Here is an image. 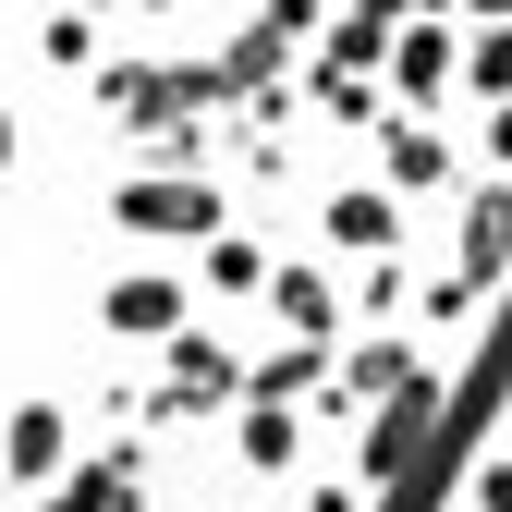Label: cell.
Listing matches in <instances>:
<instances>
[{"label": "cell", "instance_id": "obj_1", "mask_svg": "<svg viewBox=\"0 0 512 512\" xmlns=\"http://www.w3.org/2000/svg\"><path fill=\"white\" fill-rule=\"evenodd\" d=\"M244 391H256V366H232V342H208V330H183V342H159V391H135V415H220Z\"/></svg>", "mask_w": 512, "mask_h": 512}, {"label": "cell", "instance_id": "obj_2", "mask_svg": "<svg viewBox=\"0 0 512 512\" xmlns=\"http://www.w3.org/2000/svg\"><path fill=\"white\" fill-rule=\"evenodd\" d=\"M110 220L135 232V244H220V196H208L196 171H135L110 196Z\"/></svg>", "mask_w": 512, "mask_h": 512}, {"label": "cell", "instance_id": "obj_3", "mask_svg": "<svg viewBox=\"0 0 512 512\" xmlns=\"http://www.w3.org/2000/svg\"><path fill=\"white\" fill-rule=\"evenodd\" d=\"M0 476L37 488V500L74 476V403H13V415H0Z\"/></svg>", "mask_w": 512, "mask_h": 512}, {"label": "cell", "instance_id": "obj_4", "mask_svg": "<svg viewBox=\"0 0 512 512\" xmlns=\"http://www.w3.org/2000/svg\"><path fill=\"white\" fill-rule=\"evenodd\" d=\"M98 317H110L122 342H183V330H196V293H183L171 269H122V281L98 293Z\"/></svg>", "mask_w": 512, "mask_h": 512}, {"label": "cell", "instance_id": "obj_5", "mask_svg": "<svg viewBox=\"0 0 512 512\" xmlns=\"http://www.w3.org/2000/svg\"><path fill=\"white\" fill-rule=\"evenodd\" d=\"M317 232H330L342 256H391V244H403V208L378 196V183H342V196L317 208Z\"/></svg>", "mask_w": 512, "mask_h": 512}, {"label": "cell", "instance_id": "obj_6", "mask_svg": "<svg viewBox=\"0 0 512 512\" xmlns=\"http://www.w3.org/2000/svg\"><path fill=\"white\" fill-rule=\"evenodd\" d=\"M232 452H244L256 476H293V464H305V415H293V403H232Z\"/></svg>", "mask_w": 512, "mask_h": 512}, {"label": "cell", "instance_id": "obj_7", "mask_svg": "<svg viewBox=\"0 0 512 512\" xmlns=\"http://www.w3.org/2000/svg\"><path fill=\"white\" fill-rule=\"evenodd\" d=\"M269 317H281L293 342H342V317H354V305L330 293V269H281V281H269Z\"/></svg>", "mask_w": 512, "mask_h": 512}, {"label": "cell", "instance_id": "obj_8", "mask_svg": "<svg viewBox=\"0 0 512 512\" xmlns=\"http://www.w3.org/2000/svg\"><path fill=\"white\" fill-rule=\"evenodd\" d=\"M452 74H464L452 25H439V13H415V25H403V49H391V86H403V98H439Z\"/></svg>", "mask_w": 512, "mask_h": 512}, {"label": "cell", "instance_id": "obj_9", "mask_svg": "<svg viewBox=\"0 0 512 512\" xmlns=\"http://www.w3.org/2000/svg\"><path fill=\"white\" fill-rule=\"evenodd\" d=\"M37 512H135V452H98V464H74Z\"/></svg>", "mask_w": 512, "mask_h": 512}, {"label": "cell", "instance_id": "obj_10", "mask_svg": "<svg viewBox=\"0 0 512 512\" xmlns=\"http://www.w3.org/2000/svg\"><path fill=\"white\" fill-rule=\"evenodd\" d=\"M391 183H415V196H427V183H452V147H439L427 122H391Z\"/></svg>", "mask_w": 512, "mask_h": 512}, {"label": "cell", "instance_id": "obj_11", "mask_svg": "<svg viewBox=\"0 0 512 512\" xmlns=\"http://www.w3.org/2000/svg\"><path fill=\"white\" fill-rule=\"evenodd\" d=\"M269 281H281V269H269L244 232H220V244H208V293H269Z\"/></svg>", "mask_w": 512, "mask_h": 512}, {"label": "cell", "instance_id": "obj_12", "mask_svg": "<svg viewBox=\"0 0 512 512\" xmlns=\"http://www.w3.org/2000/svg\"><path fill=\"white\" fill-rule=\"evenodd\" d=\"M37 49H49V61H61V74H74V61H86V49H98V37H86V13H49V37H37Z\"/></svg>", "mask_w": 512, "mask_h": 512}, {"label": "cell", "instance_id": "obj_13", "mask_svg": "<svg viewBox=\"0 0 512 512\" xmlns=\"http://www.w3.org/2000/svg\"><path fill=\"white\" fill-rule=\"evenodd\" d=\"M464 500H476V512H512V452H488V464H476V488H464Z\"/></svg>", "mask_w": 512, "mask_h": 512}, {"label": "cell", "instance_id": "obj_14", "mask_svg": "<svg viewBox=\"0 0 512 512\" xmlns=\"http://www.w3.org/2000/svg\"><path fill=\"white\" fill-rule=\"evenodd\" d=\"M0 171H13V110H0Z\"/></svg>", "mask_w": 512, "mask_h": 512}]
</instances>
